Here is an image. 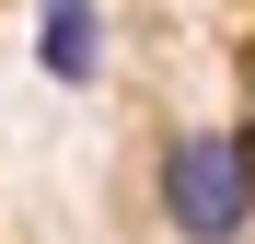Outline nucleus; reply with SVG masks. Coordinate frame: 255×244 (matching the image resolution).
Masks as SVG:
<instances>
[{
  "mask_svg": "<svg viewBox=\"0 0 255 244\" xmlns=\"http://www.w3.org/2000/svg\"><path fill=\"white\" fill-rule=\"evenodd\" d=\"M162 221H174L186 244H244L255 233V140L244 128H186V140H162Z\"/></svg>",
  "mask_w": 255,
  "mask_h": 244,
  "instance_id": "nucleus-1",
  "label": "nucleus"
},
{
  "mask_svg": "<svg viewBox=\"0 0 255 244\" xmlns=\"http://www.w3.org/2000/svg\"><path fill=\"white\" fill-rule=\"evenodd\" d=\"M35 58H47V81H93V70H105L93 0H47V23H35Z\"/></svg>",
  "mask_w": 255,
  "mask_h": 244,
  "instance_id": "nucleus-2",
  "label": "nucleus"
}]
</instances>
